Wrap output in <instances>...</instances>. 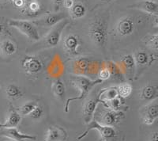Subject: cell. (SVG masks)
Returning <instances> with one entry per match:
<instances>
[{"label":"cell","mask_w":158,"mask_h":141,"mask_svg":"<svg viewBox=\"0 0 158 141\" xmlns=\"http://www.w3.org/2000/svg\"><path fill=\"white\" fill-rule=\"evenodd\" d=\"M52 3H53V6H54L55 11H59V6L63 4V0H52Z\"/></svg>","instance_id":"obj_35"},{"label":"cell","mask_w":158,"mask_h":141,"mask_svg":"<svg viewBox=\"0 0 158 141\" xmlns=\"http://www.w3.org/2000/svg\"><path fill=\"white\" fill-rule=\"evenodd\" d=\"M67 18V15L64 12L59 13H48L46 15H43L40 18H36L32 20V22L36 26L39 27H53L54 25L60 22L61 21L64 20Z\"/></svg>","instance_id":"obj_7"},{"label":"cell","mask_w":158,"mask_h":141,"mask_svg":"<svg viewBox=\"0 0 158 141\" xmlns=\"http://www.w3.org/2000/svg\"><path fill=\"white\" fill-rule=\"evenodd\" d=\"M21 64L24 71L30 75L39 74L44 67L43 62L36 56H26L22 60Z\"/></svg>","instance_id":"obj_8"},{"label":"cell","mask_w":158,"mask_h":141,"mask_svg":"<svg viewBox=\"0 0 158 141\" xmlns=\"http://www.w3.org/2000/svg\"><path fill=\"white\" fill-rule=\"evenodd\" d=\"M141 116L144 124L147 125H153L154 121L158 118V103L157 102H149L142 108Z\"/></svg>","instance_id":"obj_10"},{"label":"cell","mask_w":158,"mask_h":141,"mask_svg":"<svg viewBox=\"0 0 158 141\" xmlns=\"http://www.w3.org/2000/svg\"><path fill=\"white\" fill-rule=\"evenodd\" d=\"M134 57H135L136 66L138 67H144L149 62V56L145 51H138L134 55Z\"/></svg>","instance_id":"obj_25"},{"label":"cell","mask_w":158,"mask_h":141,"mask_svg":"<svg viewBox=\"0 0 158 141\" xmlns=\"http://www.w3.org/2000/svg\"><path fill=\"white\" fill-rule=\"evenodd\" d=\"M36 105H37V103H36V101H27L25 104H23L22 106L18 108L17 110H18V112L19 113L21 116H29L30 113L34 109V108Z\"/></svg>","instance_id":"obj_26"},{"label":"cell","mask_w":158,"mask_h":141,"mask_svg":"<svg viewBox=\"0 0 158 141\" xmlns=\"http://www.w3.org/2000/svg\"><path fill=\"white\" fill-rule=\"evenodd\" d=\"M146 45L151 49L158 50V33L149 36L146 41Z\"/></svg>","instance_id":"obj_29"},{"label":"cell","mask_w":158,"mask_h":141,"mask_svg":"<svg viewBox=\"0 0 158 141\" xmlns=\"http://www.w3.org/2000/svg\"><path fill=\"white\" fill-rule=\"evenodd\" d=\"M101 102H103V101L101 100L99 95L97 97L89 98L85 102L83 106V118H84L85 123L88 125L91 122L97 105Z\"/></svg>","instance_id":"obj_12"},{"label":"cell","mask_w":158,"mask_h":141,"mask_svg":"<svg viewBox=\"0 0 158 141\" xmlns=\"http://www.w3.org/2000/svg\"><path fill=\"white\" fill-rule=\"evenodd\" d=\"M22 120V116L17 109H15L12 105L10 107V112L8 117L6 120L5 123H0V128L2 129H10V128H17Z\"/></svg>","instance_id":"obj_16"},{"label":"cell","mask_w":158,"mask_h":141,"mask_svg":"<svg viewBox=\"0 0 158 141\" xmlns=\"http://www.w3.org/2000/svg\"><path fill=\"white\" fill-rule=\"evenodd\" d=\"M158 98V86L154 84H147L140 91V98L145 101H153Z\"/></svg>","instance_id":"obj_17"},{"label":"cell","mask_w":158,"mask_h":141,"mask_svg":"<svg viewBox=\"0 0 158 141\" xmlns=\"http://www.w3.org/2000/svg\"><path fill=\"white\" fill-rule=\"evenodd\" d=\"M29 1H39V0H29Z\"/></svg>","instance_id":"obj_39"},{"label":"cell","mask_w":158,"mask_h":141,"mask_svg":"<svg viewBox=\"0 0 158 141\" xmlns=\"http://www.w3.org/2000/svg\"><path fill=\"white\" fill-rule=\"evenodd\" d=\"M43 115H44L43 107L37 105L36 107H35L34 109L30 113V114H29V116L32 119L38 120V119H40V118L43 117Z\"/></svg>","instance_id":"obj_28"},{"label":"cell","mask_w":158,"mask_h":141,"mask_svg":"<svg viewBox=\"0 0 158 141\" xmlns=\"http://www.w3.org/2000/svg\"><path fill=\"white\" fill-rule=\"evenodd\" d=\"M135 28L134 18L131 16L121 18L115 25V30L117 35L120 36H128L133 33Z\"/></svg>","instance_id":"obj_9"},{"label":"cell","mask_w":158,"mask_h":141,"mask_svg":"<svg viewBox=\"0 0 158 141\" xmlns=\"http://www.w3.org/2000/svg\"><path fill=\"white\" fill-rule=\"evenodd\" d=\"M149 141H158V130L154 131L151 133Z\"/></svg>","instance_id":"obj_36"},{"label":"cell","mask_w":158,"mask_h":141,"mask_svg":"<svg viewBox=\"0 0 158 141\" xmlns=\"http://www.w3.org/2000/svg\"><path fill=\"white\" fill-rule=\"evenodd\" d=\"M111 70H110L109 68H103L102 70H100V72H99V79L101 80H107L111 77Z\"/></svg>","instance_id":"obj_31"},{"label":"cell","mask_w":158,"mask_h":141,"mask_svg":"<svg viewBox=\"0 0 158 141\" xmlns=\"http://www.w3.org/2000/svg\"><path fill=\"white\" fill-rule=\"evenodd\" d=\"M42 12V6L39 1H28L21 14L26 18H35Z\"/></svg>","instance_id":"obj_15"},{"label":"cell","mask_w":158,"mask_h":141,"mask_svg":"<svg viewBox=\"0 0 158 141\" xmlns=\"http://www.w3.org/2000/svg\"><path fill=\"white\" fill-rule=\"evenodd\" d=\"M99 97L102 100L103 102H108L111 100L115 99V98L118 97L117 87H108L106 89H103L102 91L99 93Z\"/></svg>","instance_id":"obj_22"},{"label":"cell","mask_w":158,"mask_h":141,"mask_svg":"<svg viewBox=\"0 0 158 141\" xmlns=\"http://www.w3.org/2000/svg\"><path fill=\"white\" fill-rule=\"evenodd\" d=\"M7 25L15 28L20 31L22 34L27 36L30 40L38 41L40 40L39 33L36 29V25L32 23V21L20 20V19H9L7 20Z\"/></svg>","instance_id":"obj_4"},{"label":"cell","mask_w":158,"mask_h":141,"mask_svg":"<svg viewBox=\"0 0 158 141\" xmlns=\"http://www.w3.org/2000/svg\"><path fill=\"white\" fill-rule=\"evenodd\" d=\"M0 88H1V87H0Z\"/></svg>","instance_id":"obj_41"},{"label":"cell","mask_w":158,"mask_h":141,"mask_svg":"<svg viewBox=\"0 0 158 141\" xmlns=\"http://www.w3.org/2000/svg\"><path fill=\"white\" fill-rule=\"evenodd\" d=\"M99 120L98 122L104 126L113 127L124 118V113L120 110H113L111 109H104L98 113L97 114Z\"/></svg>","instance_id":"obj_6"},{"label":"cell","mask_w":158,"mask_h":141,"mask_svg":"<svg viewBox=\"0 0 158 141\" xmlns=\"http://www.w3.org/2000/svg\"><path fill=\"white\" fill-rule=\"evenodd\" d=\"M14 6L19 10H22L27 3V0H10Z\"/></svg>","instance_id":"obj_32"},{"label":"cell","mask_w":158,"mask_h":141,"mask_svg":"<svg viewBox=\"0 0 158 141\" xmlns=\"http://www.w3.org/2000/svg\"><path fill=\"white\" fill-rule=\"evenodd\" d=\"M6 94L10 100H17L21 98L23 96V92L18 86L11 83L6 88Z\"/></svg>","instance_id":"obj_23"},{"label":"cell","mask_w":158,"mask_h":141,"mask_svg":"<svg viewBox=\"0 0 158 141\" xmlns=\"http://www.w3.org/2000/svg\"><path fill=\"white\" fill-rule=\"evenodd\" d=\"M89 36L97 47L104 49L108 40V20L102 16H94L89 23Z\"/></svg>","instance_id":"obj_1"},{"label":"cell","mask_w":158,"mask_h":141,"mask_svg":"<svg viewBox=\"0 0 158 141\" xmlns=\"http://www.w3.org/2000/svg\"><path fill=\"white\" fill-rule=\"evenodd\" d=\"M6 24H7V22H6ZM6 24L4 22V21L2 20V18H0V36H2V35H4L7 32Z\"/></svg>","instance_id":"obj_33"},{"label":"cell","mask_w":158,"mask_h":141,"mask_svg":"<svg viewBox=\"0 0 158 141\" xmlns=\"http://www.w3.org/2000/svg\"><path fill=\"white\" fill-rule=\"evenodd\" d=\"M87 9L81 2H74V6L69 10V15L73 19H79L86 15Z\"/></svg>","instance_id":"obj_21"},{"label":"cell","mask_w":158,"mask_h":141,"mask_svg":"<svg viewBox=\"0 0 158 141\" xmlns=\"http://www.w3.org/2000/svg\"><path fill=\"white\" fill-rule=\"evenodd\" d=\"M8 0H0V3H3V2H7Z\"/></svg>","instance_id":"obj_38"},{"label":"cell","mask_w":158,"mask_h":141,"mask_svg":"<svg viewBox=\"0 0 158 141\" xmlns=\"http://www.w3.org/2000/svg\"><path fill=\"white\" fill-rule=\"evenodd\" d=\"M70 83L74 87L80 91V94L77 97L74 98H70L66 101L65 103V112H68L69 111V105L71 101H76V100H82L85 98H86L89 93L93 90L95 86L101 84L103 83V80L96 79L92 80L90 79L85 77L82 75H74L70 77Z\"/></svg>","instance_id":"obj_2"},{"label":"cell","mask_w":158,"mask_h":141,"mask_svg":"<svg viewBox=\"0 0 158 141\" xmlns=\"http://www.w3.org/2000/svg\"><path fill=\"white\" fill-rule=\"evenodd\" d=\"M107 103H108V109H111L116 111L119 110V109H120L121 105H122V101L118 98V97L115 98V99L108 101Z\"/></svg>","instance_id":"obj_30"},{"label":"cell","mask_w":158,"mask_h":141,"mask_svg":"<svg viewBox=\"0 0 158 141\" xmlns=\"http://www.w3.org/2000/svg\"><path fill=\"white\" fill-rule=\"evenodd\" d=\"M68 24L69 21L66 18L54 25L41 41H39L38 45H40L43 49L53 48L57 46L61 40L62 33Z\"/></svg>","instance_id":"obj_3"},{"label":"cell","mask_w":158,"mask_h":141,"mask_svg":"<svg viewBox=\"0 0 158 141\" xmlns=\"http://www.w3.org/2000/svg\"><path fill=\"white\" fill-rule=\"evenodd\" d=\"M92 129H96V130L98 131L100 134H101L102 139L104 141H108L109 139H114L117 136L116 131H115V129H114L113 127L104 126V125L99 124L96 120H92L91 122L88 124V127H87L86 130L77 137V140H81V139H83Z\"/></svg>","instance_id":"obj_5"},{"label":"cell","mask_w":158,"mask_h":141,"mask_svg":"<svg viewBox=\"0 0 158 141\" xmlns=\"http://www.w3.org/2000/svg\"><path fill=\"white\" fill-rule=\"evenodd\" d=\"M117 87V91H118V96L122 98H128L132 93V87L130 83H120L118 85Z\"/></svg>","instance_id":"obj_27"},{"label":"cell","mask_w":158,"mask_h":141,"mask_svg":"<svg viewBox=\"0 0 158 141\" xmlns=\"http://www.w3.org/2000/svg\"><path fill=\"white\" fill-rule=\"evenodd\" d=\"M52 91L53 95L62 101L66 98V88L63 82L61 79H56L52 84Z\"/></svg>","instance_id":"obj_20"},{"label":"cell","mask_w":158,"mask_h":141,"mask_svg":"<svg viewBox=\"0 0 158 141\" xmlns=\"http://www.w3.org/2000/svg\"><path fill=\"white\" fill-rule=\"evenodd\" d=\"M17 45L10 39H3L0 41V56L7 57L15 54L17 52Z\"/></svg>","instance_id":"obj_19"},{"label":"cell","mask_w":158,"mask_h":141,"mask_svg":"<svg viewBox=\"0 0 158 141\" xmlns=\"http://www.w3.org/2000/svg\"><path fill=\"white\" fill-rule=\"evenodd\" d=\"M121 64L123 66V67L126 69L127 71H133L136 67V63H135V57L133 55L128 54L125 55L121 58Z\"/></svg>","instance_id":"obj_24"},{"label":"cell","mask_w":158,"mask_h":141,"mask_svg":"<svg viewBox=\"0 0 158 141\" xmlns=\"http://www.w3.org/2000/svg\"><path fill=\"white\" fill-rule=\"evenodd\" d=\"M132 9H137L144 11L147 14H158V3L153 0H142L134 4H131L128 6Z\"/></svg>","instance_id":"obj_14"},{"label":"cell","mask_w":158,"mask_h":141,"mask_svg":"<svg viewBox=\"0 0 158 141\" xmlns=\"http://www.w3.org/2000/svg\"><path fill=\"white\" fill-rule=\"evenodd\" d=\"M74 4V0H63V5L66 9L70 10Z\"/></svg>","instance_id":"obj_34"},{"label":"cell","mask_w":158,"mask_h":141,"mask_svg":"<svg viewBox=\"0 0 158 141\" xmlns=\"http://www.w3.org/2000/svg\"><path fill=\"white\" fill-rule=\"evenodd\" d=\"M0 135L7 139L14 141H25V140H36V136L20 132L17 128H10V129H2L0 131Z\"/></svg>","instance_id":"obj_11"},{"label":"cell","mask_w":158,"mask_h":141,"mask_svg":"<svg viewBox=\"0 0 158 141\" xmlns=\"http://www.w3.org/2000/svg\"><path fill=\"white\" fill-rule=\"evenodd\" d=\"M67 134L63 128L51 126L48 129L47 137L44 141H65Z\"/></svg>","instance_id":"obj_18"},{"label":"cell","mask_w":158,"mask_h":141,"mask_svg":"<svg viewBox=\"0 0 158 141\" xmlns=\"http://www.w3.org/2000/svg\"><path fill=\"white\" fill-rule=\"evenodd\" d=\"M6 141H14V140H11V139H8L7 140H6Z\"/></svg>","instance_id":"obj_40"},{"label":"cell","mask_w":158,"mask_h":141,"mask_svg":"<svg viewBox=\"0 0 158 141\" xmlns=\"http://www.w3.org/2000/svg\"><path fill=\"white\" fill-rule=\"evenodd\" d=\"M101 1L103 2H111L114 1V0H101Z\"/></svg>","instance_id":"obj_37"},{"label":"cell","mask_w":158,"mask_h":141,"mask_svg":"<svg viewBox=\"0 0 158 141\" xmlns=\"http://www.w3.org/2000/svg\"><path fill=\"white\" fill-rule=\"evenodd\" d=\"M81 42L78 36L74 34L67 35L63 40V48L65 52L70 56H77L78 55L77 49L80 47Z\"/></svg>","instance_id":"obj_13"}]
</instances>
